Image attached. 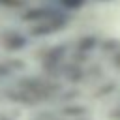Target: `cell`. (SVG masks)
<instances>
[{
	"instance_id": "cell-3",
	"label": "cell",
	"mask_w": 120,
	"mask_h": 120,
	"mask_svg": "<svg viewBox=\"0 0 120 120\" xmlns=\"http://www.w3.org/2000/svg\"><path fill=\"white\" fill-rule=\"evenodd\" d=\"M94 43H96V39H94V38H86V39H82L79 45H81V49H82V51H88V49H92V47H94Z\"/></svg>"
},
{
	"instance_id": "cell-1",
	"label": "cell",
	"mask_w": 120,
	"mask_h": 120,
	"mask_svg": "<svg viewBox=\"0 0 120 120\" xmlns=\"http://www.w3.org/2000/svg\"><path fill=\"white\" fill-rule=\"evenodd\" d=\"M6 45H8V49H22L26 45V39L22 36H19V34H11L6 39Z\"/></svg>"
},
{
	"instance_id": "cell-5",
	"label": "cell",
	"mask_w": 120,
	"mask_h": 120,
	"mask_svg": "<svg viewBox=\"0 0 120 120\" xmlns=\"http://www.w3.org/2000/svg\"><path fill=\"white\" fill-rule=\"evenodd\" d=\"M114 64H116V66H118V68H120V52H118V54H116V56H114Z\"/></svg>"
},
{
	"instance_id": "cell-4",
	"label": "cell",
	"mask_w": 120,
	"mask_h": 120,
	"mask_svg": "<svg viewBox=\"0 0 120 120\" xmlns=\"http://www.w3.org/2000/svg\"><path fill=\"white\" fill-rule=\"evenodd\" d=\"M0 4H4L8 8H17V6L22 4V0H0Z\"/></svg>"
},
{
	"instance_id": "cell-2",
	"label": "cell",
	"mask_w": 120,
	"mask_h": 120,
	"mask_svg": "<svg viewBox=\"0 0 120 120\" xmlns=\"http://www.w3.org/2000/svg\"><path fill=\"white\" fill-rule=\"evenodd\" d=\"M60 4L64 8H68V9H79L84 4V0H60Z\"/></svg>"
}]
</instances>
